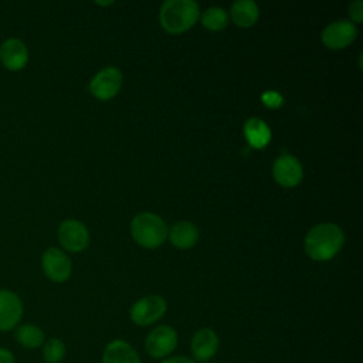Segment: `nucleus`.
I'll return each instance as SVG.
<instances>
[{
    "instance_id": "19",
    "label": "nucleus",
    "mask_w": 363,
    "mask_h": 363,
    "mask_svg": "<svg viewBox=\"0 0 363 363\" xmlns=\"http://www.w3.org/2000/svg\"><path fill=\"white\" fill-rule=\"evenodd\" d=\"M227 23H228L227 11L221 7H208L201 16V24L211 31H220L225 28Z\"/></svg>"
},
{
    "instance_id": "22",
    "label": "nucleus",
    "mask_w": 363,
    "mask_h": 363,
    "mask_svg": "<svg viewBox=\"0 0 363 363\" xmlns=\"http://www.w3.org/2000/svg\"><path fill=\"white\" fill-rule=\"evenodd\" d=\"M349 14L352 17V20H354L356 23H362L363 20V1L362 0H356L349 6Z\"/></svg>"
},
{
    "instance_id": "18",
    "label": "nucleus",
    "mask_w": 363,
    "mask_h": 363,
    "mask_svg": "<svg viewBox=\"0 0 363 363\" xmlns=\"http://www.w3.org/2000/svg\"><path fill=\"white\" fill-rule=\"evenodd\" d=\"M14 339L24 349H37L44 343V332L34 323H21L14 329Z\"/></svg>"
},
{
    "instance_id": "2",
    "label": "nucleus",
    "mask_w": 363,
    "mask_h": 363,
    "mask_svg": "<svg viewBox=\"0 0 363 363\" xmlns=\"http://www.w3.org/2000/svg\"><path fill=\"white\" fill-rule=\"evenodd\" d=\"M199 4L193 0H167L162 4L159 20L170 34L187 31L199 18Z\"/></svg>"
},
{
    "instance_id": "3",
    "label": "nucleus",
    "mask_w": 363,
    "mask_h": 363,
    "mask_svg": "<svg viewBox=\"0 0 363 363\" xmlns=\"http://www.w3.org/2000/svg\"><path fill=\"white\" fill-rule=\"evenodd\" d=\"M133 240L145 248H156L167 238V225L153 213H139L130 224Z\"/></svg>"
},
{
    "instance_id": "14",
    "label": "nucleus",
    "mask_w": 363,
    "mask_h": 363,
    "mask_svg": "<svg viewBox=\"0 0 363 363\" xmlns=\"http://www.w3.org/2000/svg\"><path fill=\"white\" fill-rule=\"evenodd\" d=\"M102 363H140L136 350L125 340H112L106 345Z\"/></svg>"
},
{
    "instance_id": "11",
    "label": "nucleus",
    "mask_w": 363,
    "mask_h": 363,
    "mask_svg": "<svg viewBox=\"0 0 363 363\" xmlns=\"http://www.w3.org/2000/svg\"><path fill=\"white\" fill-rule=\"evenodd\" d=\"M357 30L352 21L337 20L326 26L322 31V41L326 47L339 50L347 47L356 38Z\"/></svg>"
},
{
    "instance_id": "5",
    "label": "nucleus",
    "mask_w": 363,
    "mask_h": 363,
    "mask_svg": "<svg viewBox=\"0 0 363 363\" xmlns=\"http://www.w3.org/2000/svg\"><path fill=\"white\" fill-rule=\"evenodd\" d=\"M21 298L11 289L0 288V332L14 330L23 318Z\"/></svg>"
},
{
    "instance_id": "16",
    "label": "nucleus",
    "mask_w": 363,
    "mask_h": 363,
    "mask_svg": "<svg viewBox=\"0 0 363 363\" xmlns=\"http://www.w3.org/2000/svg\"><path fill=\"white\" fill-rule=\"evenodd\" d=\"M259 10L252 0H238L231 6V18L240 27H251L257 23Z\"/></svg>"
},
{
    "instance_id": "6",
    "label": "nucleus",
    "mask_w": 363,
    "mask_h": 363,
    "mask_svg": "<svg viewBox=\"0 0 363 363\" xmlns=\"http://www.w3.org/2000/svg\"><path fill=\"white\" fill-rule=\"evenodd\" d=\"M41 268L48 279L58 284L65 282L69 278L72 269L68 255L55 247H50L43 252Z\"/></svg>"
},
{
    "instance_id": "12",
    "label": "nucleus",
    "mask_w": 363,
    "mask_h": 363,
    "mask_svg": "<svg viewBox=\"0 0 363 363\" xmlns=\"http://www.w3.org/2000/svg\"><path fill=\"white\" fill-rule=\"evenodd\" d=\"M272 174L278 184L284 187H294L302 180V166L299 160L291 155H281L272 166Z\"/></svg>"
},
{
    "instance_id": "20",
    "label": "nucleus",
    "mask_w": 363,
    "mask_h": 363,
    "mask_svg": "<svg viewBox=\"0 0 363 363\" xmlns=\"http://www.w3.org/2000/svg\"><path fill=\"white\" fill-rule=\"evenodd\" d=\"M43 357L45 363H61L65 357V345L61 339L51 337L43 343Z\"/></svg>"
},
{
    "instance_id": "7",
    "label": "nucleus",
    "mask_w": 363,
    "mask_h": 363,
    "mask_svg": "<svg viewBox=\"0 0 363 363\" xmlns=\"http://www.w3.org/2000/svg\"><path fill=\"white\" fill-rule=\"evenodd\" d=\"M30 58L28 48L26 43L17 37H9L0 44V62L11 72L21 71L26 68Z\"/></svg>"
},
{
    "instance_id": "17",
    "label": "nucleus",
    "mask_w": 363,
    "mask_h": 363,
    "mask_svg": "<svg viewBox=\"0 0 363 363\" xmlns=\"http://www.w3.org/2000/svg\"><path fill=\"white\" fill-rule=\"evenodd\" d=\"M244 133L248 143L255 149H262L271 139L268 125L259 118H250L244 125Z\"/></svg>"
},
{
    "instance_id": "10",
    "label": "nucleus",
    "mask_w": 363,
    "mask_h": 363,
    "mask_svg": "<svg viewBox=\"0 0 363 363\" xmlns=\"http://www.w3.org/2000/svg\"><path fill=\"white\" fill-rule=\"evenodd\" d=\"M58 240L61 245L71 251L79 252L85 250L89 242V233L86 227L78 220H64L58 227Z\"/></svg>"
},
{
    "instance_id": "13",
    "label": "nucleus",
    "mask_w": 363,
    "mask_h": 363,
    "mask_svg": "<svg viewBox=\"0 0 363 363\" xmlns=\"http://www.w3.org/2000/svg\"><path fill=\"white\" fill-rule=\"evenodd\" d=\"M218 349V337L213 329L204 328L194 333L191 339V353L197 360H210Z\"/></svg>"
},
{
    "instance_id": "23",
    "label": "nucleus",
    "mask_w": 363,
    "mask_h": 363,
    "mask_svg": "<svg viewBox=\"0 0 363 363\" xmlns=\"http://www.w3.org/2000/svg\"><path fill=\"white\" fill-rule=\"evenodd\" d=\"M0 363H16L13 352L6 347H0Z\"/></svg>"
},
{
    "instance_id": "8",
    "label": "nucleus",
    "mask_w": 363,
    "mask_h": 363,
    "mask_svg": "<svg viewBox=\"0 0 363 363\" xmlns=\"http://www.w3.org/2000/svg\"><path fill=\"white\" fill-rule=\"evenodd\" d=\"M121 86L122 72L115 67H106L95 74V77L91 79L89 91L95 98L106 101L113 98L119 92Z\"/></svg>"
},
{
    "instance_id": "15",
    "label": "nucleus",
    "mask_w": 363,
    "mask_h": 363,
    "mask_svg": "<svg viewBox=\"0 0 363 363\" xmlns=\"http://www.w3.org/2000/svg\"><path fill=\"white\" fill-rule=\"evenodd\" d=\"M169 238L172 244L180 250H187L193 247L199 240V230L197 227L190 221H179L172 228Z\"/></svg>"
},
{
    "instance_id": "21",
    "label": "nucleus",
    "mask_w": 363,
    "mask_h": 363,
    "mask_svg": "<svg viewBox=\"0 0 363 363\" xmlns=\"http://www.w3.org/2000/svg\"><path fill=\"white\" fill-rule=\"evenodd\" d=\"M262 102L265 106L268 108H278L282 104V96L281 94L275 92V91H265L261 96Z\"/></svg>"
},
{
    "instance_id": "24",
    "label": "nucleus",
    "mask_w": 363,
    "mask_h": 363,
    "mask_svg": "<svg viewBox=\"0 0 363 363\" xmlns=\"http://www.w3.org/2000/svg\"><path fill=\"white\" fill-rule=\"evenodd\" d=\"M162 363H196V362H193L190 357H186V356H173V357L164 359Z\"/></svg>"
},
{
    "instance_id": "9",
    "label": "nucleus",
    "mask_w": 363,
    "mask_h": 363,
    "mask_svg": "<svg viewBox=\"0 0 363 363\" xmlns=\"http://www.w3.org/2000/svg\"><path fill=\"white\" fill-rule=\"evenodd\" d=\"M176 346H177V333L173 328L166 325H160L153 330H150V333L145 340L146 352L155 359L166 357L176 349Z\"/></svg>"
},
{
    "instance_id": "4",
    "label": "nucleus",
    "mask_w": 363,
    "mask_h": 363,
    "mask_svg": "<svg viewBox=\"0 0 363 363\" xmlns=\"http://www.w3.org/2000/svg\"><path fill=\"white\" fill-rule=\"evenodd\" d=\"M164 312L166 301L159 295H147L132 305L130 319L139 326H147L159 320Z\"/></svg>"
},
{
    "instance_id": "1",
    "label": "nucleus",
    "mask_w": 363,
    "mask_h": 363,
    "mask_svg": "<svg viewBox=\"0 0 363 363\" xmlns=\"http://www.w3.org/2000/svg\"><path fill=\"white\" fill-rule=\"evenodd\" d=\"M345 242V234L333 223H322L309 230L305 238V251L315 261H328L337 254Z\"/></svg>"
}]
</instances>
